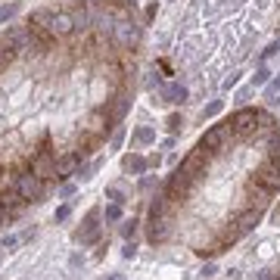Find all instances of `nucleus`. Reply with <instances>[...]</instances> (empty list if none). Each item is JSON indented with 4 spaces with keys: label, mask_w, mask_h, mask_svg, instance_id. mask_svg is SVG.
Instances as JSON below:
<instances>
[{
    "label": "nucleus",
    "mask_w": 280,
    "mask_h": 280,
    "mask_svg": "<svg viewBox=\"0 0 280 280\" xmlns=\"http://www.w3.org/2000/svg\"><path fill=\"white\" fill-rule=\"evenodd\" d=\"M231 131L246 137V134H256L259 131V109L252 106H240L234 115H231Z\"/></svg>",
    "instance_id": "1"
},
{
    "label": "nucleus",
    "mask_w": 280,
    "mask_h": 280,
    "mask_svg": "<svg viewBox=\"0 0 280 280\" xmlns=\"http://www.w3.org/2000/svg\"><path fill=\"white\" fill-rule=\"evenodd\" d=\"M193 184H196L193 177H190L184 168H177V171L168 177V184H165V190H162V193H165L168 199H187V196H190V190H193Z\"/></svg>",
    "instance_id": "2"
},
{
    "label": "nucleus",
    "mask_w": 280,
    "mask_h": 280,
    "mask_svg": "<svg viewBox=\"0 0 280 280\" xmlns=\"http://www.w3.org/2000/svg\"><path fill=\"white\" fill-rule=\"evenodd\" d=\"M231 121H224V125H212V128L202 134V140H199V149H206V152H218L227 140H231Z\"/></svg>",
    "instance_id": "3"
},
{
    "label": "nucleus",
    "mask_w": 280,
    "mask_h": 280,
    "mask_svg": "<svg viewBox=\"0 0 280 280\" xmlns=\"http://www.w3.org/2000/svg\"><path fill=\"white\" fill-rule=\"evenodd\" d=\"M140 32H143V25H137L134 19H118L112 28V38L118 47H134L140 41Z\"/></svg>",
    "instance_id": "4"
},
{
    "label": "nucleus",
    "mask_w": 280,
    "mask_h": 280,
    "mask_svg": "<svg viewBox=\"0 0 280 280\" xmlns=\"http://www.w3.org/2000/svg\"><path fill=\"white\" fill-rule=\"evenodd\" d=\"M32 38H35L32 28H25V25H13V28H7V35L0 41H4L13 53H25V50H32Z\"/></svg>",
    "instance_id": "5"
},
{
    "label": "nucleus",
    "mask_w": 280,
    "mask_h": 280,
    "mask_svg": "<svg viewBox=\"0 0 280 280\" xmlns=\"http://www.w3.org/2000/svg\"><path fill=\"white\" fill-rule=\"evenodd\" d=\"M16 193H19L22 199H41L44 181H41L35 171H25V174H19V181H16Z\"/></svg>",
    "instance_id": "6"
},
{
    "label": "nucleus",
    "mask_w": 280,
    "mask_h": 280,
    "mask_svg": "<svg viewBox=\"0 0 280 280\" xmlns=\"http://www.w3.org/2000/svg\"><path fill=\"white\" fill-rule=\"evenodd\" d=\"M209 156H212V152H206V149H199V146H196V152H190V156L181 162V168L193 177V181H199V177L206 174V162H209Z\"/></svg>",
    "instance_id": "7"
},
{
    "label": "nucleus",
    "mask_w": 280,
    "mask_h": 280,
    "mask_svg": "<svg viewBox=\"0 0 280 280\" xmlns=\"http://www.w3.org/2000/svg\"><path fill=\"white\" fill-rule=\"evenodd\" d=\"M259 224H262V209L243 212V215L237 218V231H231V240H237V237H243V234H249V231H256Z\"/></svg>",
    "instance_id": "8"
},
{
    "label": "nucleus",
    "mask_w": 280,
    "mask_h": 280,
    "mask_svg": "<svg viewBox=\"0 0 280 280\" xmlns=\"http://www.w3.org/2000/svg\"><path fill=\"white\" fill-rule=\"evenodd\" d=\"M75 32V22H72V13H53V22H50V38H69Z\"/></svg>",
    "instance_id": "9"
},
{
    "label": "nucleus",
    "mask_w": 280,
    "mask_h": 280,
    "mask_svg": "<svg viewBox=\"0 0 280 280\" xmlns=\"http://www.w3.org/2000/svg\"><path fill=\"white\" fill-rule=\"evenodd\" d=\"M171 231H174V227H171V218H152L149 221V243H165L168 237H171Z\"/></svg>",
    "instance_id": "10"
},
{
    "label": "nucleus",
    "mask_w": 280,
    "mask_h": 280,
    "mask_svg": "<svg viewBox=\"0 0 280 280\" xmlns=\"http://www.w3.org/2000/svg\"><path fill=\"white\" fill-rule=\"evenodd\" d=\"M159 97H162L159 103H174V106H181V103H187V97H190V90H187L184 84H177V81H174V84L162 87V90H159Z\"/></svg>",
    "instance_id": "11"
},
{
    "label": "nucleus",
    "mask_w": 280,
    "mask_h": 280,
    "mask_svg": "<svg viewBox=\"0 0 280 280\" xmlns=\"http://www.w3.org/2000/svg\"><path fill=\"white\" fill-rule=\"evenodd\" d=\"M32 171L41 177V181H44V177H56V159H50V152H47V149H41V156L35 159Z\"/></svg>",
    "instance_id": "12"
},
{
    "label": "nucleus",
    "mask_w": 280,
    "mask_h": 280,
    "mask_svg": "<svg viewBox=\"0 0 280 280\" xmlns=\"http://www.w3.org/2000/svg\"><path fill=\"white\" fill-rule=\"evenodd\" d=\"M78 159H81V152H66L63 159H56V177H59V181H66V177L75 174V168H78Z\"/></svg>",
    "instance_id": "13"
},
{
    "label": "nucleus",
    "mask_w": 280,
    "mask_h": 280,
    "mask_svg": "<svg viewBox=\"0 0 280 280\" xmlns=\"http://www.w3.org/2000/svg\"><path fill=\"white\" fill-rule=\"evenodd\" d=\"M246 193H249V199L252 202H259V209H265L268 202H271V196H274V190H268L265 184H259V181H252L249 187H246Z\"/></svg>",
    "instance_id": "14"
},
{
    "label": "nucleus",
    "mask_w": 280,
    "mask_h": 280,
    "mask_svg": "<svg viewBox=\"0 0 280 280\" xmlns=\"http://www.w3.org/2000/svg\"><path fill=\"white\" fill-rule=\"evenodd\" d=\"M50 22H53V10H35L28 19L32 32H50Z\"/></svg>",
    "instance_id": "15"
},
{
    "label": "nucleus",
    "mask_w": 280,
    "mask_h": 280,
    "mask_svg": "<svg viewBox=\"0 0 280 280\" xmlns=\"http://www.w3.org/2000/svg\"><path fill=\"white\" fill-rule=\"evenodd\" d=\"M121 168L128 171V174H143V171L149 168V162H146L143 156H137V152H131V156H125V159H121Z\"/></svg>",
    "instance_id": "16"
},
{
    "label": "nucleus",
    "mask_w": 280,
    "mask_h": 280,
    "mask_svg": "<svg viewBox=\"0 0 280 280\" xmlns=\"http://www.w3.org/2000/svg\"><path fill=\"white\" fill-rule=\"evenodd\" d=\"M128 109H131V97H125V94H121V97L115 100V106L109 109V121H112V125H118L125 115H128Z\"/></svg>",
    "instance_id": "17"
},
{
    "label": "nucleus",
    "mask_w": 280,
    "mask_h": 280,
    "mask_svg": "<svg viewBox=\"0 0 280 280\" xmlns=\"http://www.w3.org/2000/svg\"><path fill=\"white\" fill-rule=\"evenodd\" d=\"M165 202H168V196H165V193L152 196V202H149V221H152V218H162V215H165Z\"/></svg>",
    "instance_id": "18"
},
{
    "label": "nucleus",
    "mask_w": 280,
    "mask_h": 280,
    "mask_svg": "<svg viewBox=\"0 0 280 280\" xmlns=\"http://www.w3.org/2000/svg\"><path fill=\"white\" fill-rule=\"evenodd\" d=\"M268 81H271V69L262 63V66L256 69V75H252V87H265Z\"/></svg>",
    "instance_id": "19"
},
{
    "label": "nucleus",
    "mask_w": 280,
    "mask_h": 280,
    "mask_svg": "<svg viewBox=\"0 0 280 280\" xmlns=\"http://www.w3.org/2000/svg\"><path fill=\"white\" fill-rule=\"evenodd\" d=\"M72 22H75V32H84L87 25H90V16H87V10H75V13H72Z\"/></svg>",
    "instance_id": "20"
},
{
    "label": "nucleus",
    "mask_w": 280,
    "mask_h": 280,
    "mask_svg": "<svg viewBox=\"0 0 280 280\" xmlns=\"http://www.w3.org/2000/svg\"><path fill=\"white\" fill-rule=\"evenodd\" d=\"M152 140H156V131H152L149 125H143V128L134 131V143H152Z\"/></svg>",
    "instance_id": "21"
},
{
    "label": "nucleus",
    "mask_w": 280,
    "mask_h": 280,
    "mask_svg": "<svg viewBox=\"0 0 280 280\" xmlns=\"http://www.w3.org/2000/svg\"><path fill=\"white\" fill-rule=\"evenodd\" d=\"M165 128H168L171 134H177V131H181V128H184V118H181V112H171V115H168V121H165Z\"/></svg>",
    "instance_id": "22"
},
{
    "label": "nucleus",
    "mask_w": 280,
    "mask_h": 280,
    "mask_svg": "<svg viewBox=\"0 0 280 280\" xmlns=\"http://www.w3.org/2000/svg\"><path fill=\"white\" fill-rule=\"evenodd\" d=\"M221 109H224V103H221V100H212L209 106H202V118H215Z\"/></svg>",
    "instance_id": "23"
},
{
    "label": "nucleus",
    "mask_w": 280,
    "mask_h": 280,
    "mask_svg": "<svg viewBox=\"0 0 280 280\" xmlns=\"http://www.w3.org/2000/svg\"><path fill=\"white\" fill-rule=\"evenodd\" d=\"M280 94V75H277V78H271L268 81V87H265V97H268V103H271V100Z\"/></svg>",
    "instance_id": "24"
},
{
    "label": "nucleus",
    "mask_w": 280,
    "mask_h": 280,
    "mask_svg": "<svg viewBox=\"0 0 280 280\" xmlns=\"http://www.w3.org/2000/svg\"><path fill=\"white\" fill-rule=\"evenodd\" d=\"M19 13V4H7V7H0V22H7Z\"/></svg>",
    "instance_id": "25"
},
{
    "label": "nucleus",
    "mask_w": 280,
    "mask_h": 280,
    "mask_svg": "<svg viewBox=\"0 0 280 280\" xmlns=\"http://www.w3.org/2000/svg\"><path fill=\"white\" fill-rule=\"evenodd\" d=\"M19 199H22L19 193H4V196H0V206H4V209H13Z\"/></svg>",
    "instance_id": "26"
},
{
    "label": "nucleus",
    "mask_w": 280,
    "mask_h": 280,
    "mask_svg": "<svg viewBox=\"0 0 280 280\" xmlns=\"http://www.w3.org/2000/svg\"><path fill=\"white\" fill-rule=\"evenodd\" d=\"M10 59H13V50H10V47H7L4 41H0V69H4V66H7Z\"/></svg>",
    "instance_id": "27"
},
{
    "label": "nucleus",
    "mask_w": 280,
    "mask_h": 280,
    "mask_svg": "<svg viewBox=\"0 0 280 280\" xmlns=\"http://www.w3.org/2000/svg\"><path fill=\"white\" fill-rule=\"evenodd\" d=\"M121 234H125V237L131 240V237L137 234V221H134V218H131V221H125V224H121Z\"/></svg>",
    "instance_id": "28"
},
{
    "label": "nucleus",
    "mask_w": 280,
    "mask_h": 280,
    "mask_svg": "<svg viewBox=\"0 0 280 280\" xmlns=\"http://www.w3.org/2000/svg\"><path fill=\"white\" fill-rule=\"evenodd\" d=\"M121 218V206L115 202V206H106V221H118Z\"/></svg>",
    "instance_id": "29"
},
{
    "label": "nucleus",
    "mask_w": 280,
    "mask_h": 280,
    "mask_svg": "<svg viewBox=\"0 0 280 280\" xmlns=\"http://www.w3.org/2000/svg\"><path fill=\"white\" fill-rule=\"evenodd\" d=\"M106 196H109V199H115L118 206H121V202H125V193H121L118 187H106Z\"/></svg>",
    "instance_id": "30"
},
{
    "label": "nucleus",
    "mask_w": 280,
    "mask_h": 280,
    "mask_svg": "<svg viewBox=\"0 0 280 280\" xmlns=\"http://www.w3.org/2000/svg\"><path fill=\"white\" fill-rule=\"evenodd\" d=\"M146 87H149V90H152V87H159V90H162V78H159L156 72H149V78H146Z\"/></svg>",
    "instance_id": "31"
},
{
    "label": "nucleus",
    "mask_w": 280,
    "mask_h": 280,
    "mask_svg": "<svg viewBox=\"0 0 280 280\" xmlns=\"http://www.w3.org/2000/svg\"><path fill=\"white\" fill-rule=\"evenodd\" d=\"M240 81V72H231V75H227V78H224V90H231L234 84Z\"/></svg>",
    "instance_id": "32"
},
{
    "label": "nucleus",
    "mask_w": 280,
    "mask_h": 280,
    "mask_svg": "<svg viewBox=\"0 0 280 280\" xmlns=\"http://www.w3.org/2000/svg\"><path fill=\"white\" fill-rule=\"evenodd\" d=\"M121 143H125V128H118V131L112 134V149H118Z\"/></svg>",
    "instance_id": "33"
},
{
    "label": "nucleus",
    "mask_w": 280,
    "mask_h": 280,
    "mask_svg": "<svg viewBox=\"0 0 280 280\" xmlns=\"http://www.w3.org/2000/svg\"><path fill=\"white\" fill-rule=\"evenodd\" d=\"M121 256H125V259H134V256H137V246H134V243H125Z\"/></svg>",
    "instance_id": "34"
},
{
    "label": "nucleus",
    "mask_w": 280,
    "mask_h": 280,
    "mask_svg": "<svg viewBox=\"0 0 280 280\" xmlns=\"http://www.w3.org/2000/svg\"><path fill=\"white\" fill-rule=\"evenodd\" d=\"M16 246H19V240H16L13 234H10V237H4V249H7V252H13Z\"/></svg>",
    "instance_id": "35"
},
{
    "label": "nucleus",
    "mask_w": 280,
    "mask_h": 280,
    "mask_svg": "<svg viewBox=\"0 0 280 280\" xmlns=\"http://www.w3.org/2000/svg\"><path fill=\"white\" fill-rule=\"evenodd\" d=\"M152 184H156V177H152V174H146L143 181H140V190H152Z\"/></svg>",
    "instance_id": "36"
},
{
    "label": "nucleus",
    "mask_w": 280,
    "mask_h": 280,
    "mask_svg": "<svg viewBox=\"0 0 280 280\" xmlns=\"http://www.w3.org/2000/svg\"><path fill=\"white\" fill-rule=\"evenodd\" d=\"M69 212H72L69 206H59V209H56V221H66V218H69Z\"/></svg>",
    "instance_id": "37"
},
{
    "label": "nucleus",
    "mask_w": 280,
    "mask_h": 280,
    "mask_svg": "<svg viewBox=\"0 0 280 280\" xmlns=\"http://www.w3.org/2000/svg\"><path fill=\"white\" fill-rule=\"evenodd\" d=\"M156 13H159V7H156V4H149V7H146V22L156 19Z\"/></svg>",
    "instance_id": "38"
},
{
    "label": "nucleus",
    "mask_w": 280,
    "mask_h": 280,
    "mask_svg": "<svg viewBox=\"0 0 280 280\" xmlns=\"http://www.w3.org/2000/svg\"><path fill=\"white\" fill-rule=\"evenodd\" d=\"M249 97H252V87H243V90L237 94V100H240V103H246V100H249Z\"/></svg>",
    "instance_id": "39"
},
{
    "label": "nucleus",
    "mask_w": 280,
    "mask_h": 280,
    "mask_svg": "<svg viewBox=\"0 0 280 280\" xmlns=\"http://www.w3.org/2000/svg\"><path fill=\"white\" fill-rule=\"evenodd\" d=\"M59 193H63V196H72V193H75V184H63V190H59Z\"/></svg>",
    "instance_id": "40"
},
{
    "label": "nucleus",
    "mask_w": 280,
    "mask_h": 280,
    "mask_svg": "<svg viewBox=\"0 0 280 280\" xmlns=\"http://www.w3.org/2000/svg\"><path fill=\"white\" fill-rule=\"evenodd\" d=\"M146 162H149V165H152V168H159V165H162V156H149V159H146Z\"/></svg>",
    "instance_id": "41"
},
{
    "label": "nucleus",
    "mask_w": 280,
    "mask_h": 280,
    "mask_svg": "<svg viewBox=\"0 0 280 280\" xmlns=\"http://www.w3.org/2000/svg\"><path fill=\"white\" fill-rule=\"evenodd\" d=\"M271 103H274V106H280V94H277V97H274V100H271Z\"/></svg>",
    "instance_id": "42"
},
{
    "label": "nucleus",
    "mask_w": 280,
    "mask_h": 280,
    "mask_svg": "<svg viewBox=\"0 0 280 280\" xmlns=\"http://www.w3.org/2000/svg\"><path fill=\"white\" fill-rule=\"evenodd\" d=\"M274 221H277V224H280V209H277V212H274Z\"/></svg>",
    "instance_id": "43"
},
{
    "label": "nucleus",
    "mask_w": 280,
    "mask_h": 280,
    "mask_svg": "<svg viewBox=\"0 0 280 280\" xmlns=\"http://www.w3.org/2000/svg\"><path fill=\"white\" fill-rule=\"evenodd\" d=\"M75 4H90V0H75Z\"/></svg>",
    "instance_id": "44"
},
{
    "label": "nucleus",
    "mask_w": 280,
    "mask_h": 280,
    "mask_svg": "<svg viewBox=\"0 0 280 280\" xmlns=\"http://www.w3.org/2000/svg\"><path fill=\"white\" fill-rule=\"evenodd\" d=\"M109 280H121V277H109Z\"/></svg>",
    "instance_id": "45"
},
{
    "label": "nucleus",
    "mask_w": 280,
    "mask_h": 280,
    "mask_svg": "<svg viewBox=\"0 0 280 280\" xmlns=\"http://www.w3.org/2000/svg\"><path fill=\"white\" fill-rule=\"evenodd\" d=\"M0 218H4V215H0Z\"/></svg>",
    "instance_id": "46"
}]
</instances>
